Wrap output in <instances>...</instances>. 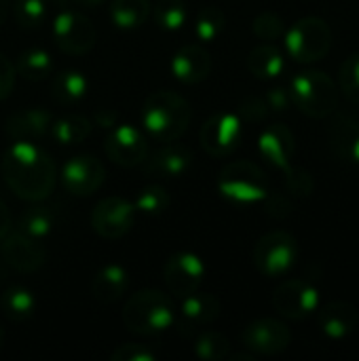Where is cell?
<instances>
[{"instance_id": "obj_1", "label": "cell", "mask_w": 359, "mask_h": 361, "mask_svg": "<svg viewBox=\"0 0 359 361\" xmlns=\"http://www.w3.org/2000/svg\"><path fill=\"white\" fill-rule=\"evenodd\" d=\"M0 167L8 188L23 201L40 203L55 188V163L34 142H13Z\"/></svg>"}, {"instance_id": "obj_2", "label": "cell", "mask_w": 359, "mask_h": 361, "mask_svg": "<svg viewBox=\"0 0 359 361\" xmlns=\"http://www.w3.org/2000/svg\"><path fill=\"white\" fill-rule=\"evenodd\" d=\"M190 123V104L171 91H157L148 95L142 108V125L146 133L159 142L180 140Z\"/></svg>"}, {"instance_id": "obj_3", "label": "cell", "mask_w": 359, "mask_h": 361, "mask_svg": "<svg viewBox=\"0 0 359 361\" xmlns=\"http://www.w3.org/2000/svg\"><path fill=\"white\" fill-rule=\"evenodd\" d=\"M123 324L129 332L140 336L161 334L176 324L174 302L165 292L142 290L125 302Z\"/></svg>"}, {"instance_id": "obj_4", "label": "cell", "mask_w": 359, "mask_h": 361, "mask_svg": "<svg viewBox=\"0 0 359 361\" xmlns=\"http://www.w3.org/2000/svg\"><path fill=\"white\" fill-rule=\"evenodd\" d=\"M339 85L322 70H307L292 78L290 99L311 118H328L339 110Z\"/></svg>"}, {"instance_id": "obj_5", "label": "cell", "mask_w": 359, "mask_h": 361, "mask_svg": "<svg viewBox=\"0 0 359 361\" xmlns=\"http://www.w3.org/2000/svg\"><path fill=\"white\" fill-rule=\"evenodd\" d=\"M218 190L224 199L239 205L260 203L269 195V178L252 161H233L220 171Z\"/></svg>"}, {"instance_id": "obj_6", "label": "cell", "mask_w": 359, "mask_h": 361, "mask_svg": "<svg viewBox=\"0 0 359 361\" xmlns=\"http://www.w3.org/2000/svg\"><path fill=\"white\" fill-rule=\"evenodd\" d=\"M286 49L298 63L324 59L332 49V30L322 17H303L286 32Z\"/></svg>"}, {"instance_id": "obj_7", "label": "cell", "mask_w": 359, "mask_h": 361, "mask_svg": "<svg viewBox=\"0 0 359 361\" xmlns=\"http://www.w3.org/2000/svg\"><path fill=\"white\" fill-rule=\"evenodd\" d=\"M298 260V241L286 231H271L262 235L254 247V264L264 277L286 275Z\"/></svg>"}, {"instance_id": "obj_8", "label": "cell", "mask_w": 359, "mask_h": 361, "mask_svg": "<svg viewBox=\"0 0 359 361\" xmlns=\"http://www.w3.org/2000/svg\"><path fill=\"white\" fill-rule=\"evenodd\" d=\"M55 44L66 55H85L97 42L93 21L78 11H61L53 21Z\"/></svg>"}, {"instance_id": "obj_9", "label": "cell", "mask_w": 359, "mask_h": 361, "mask_svg": "<svg viewBox=\"0 0 359 361\" xmlns=\"http://www.w3.org/2000/svg\"><path fill=\"white\" fill-rule=\"evenodd\" d=\"M135 205L121 197H108L99 201L91 212V226L102 239H121L125 237L135 222Z\"/></svg>"}, {"instance_id": "obj_10", "label": "cell", "mask_w": 359, "mask_h": 361, "mask_svg": "<svg viewBox=\"0 0 359 361\" xmlns=\"http://www.w3.org/2000/svg\"><path fill=\"white\" fill-rule=\"evenodd\" d=\"M203 150L212 157H229L241 142V118L233 112H218L199 131Z\"/></svg>"}, {"instance_id": "obj_11", "label": "cell", "mask_w": 359, "mask_h": 361, "mask_svg": "<svg viewBox=\"0 0 359 361\" xmlns=\"http://www.w3.org/2000/svg\"><path fill=\"white\" fill-rule=\"evenodd\" d=\"M273 307L281 317L305 319L320 307V292L307 279L284 281L273 294Z\"/></svg>"}, {"instance_id": "obj_12", "label": "cell", "mask_w": 359, "mask_h": 361, "mask_svg": "<svg viewBox=\"0 0 359 361\" xmlns=\"http://www.w3.org/2000/svg\"><path fill=\"white\" fill-rule=\"evenodd\" d=\"M241 343L254 355H279L290 347L292 332L279 319H258L245 326Z\"/></svg>"}, {"instance_id": "obj_13", "label": "cell", "mask_w": 359, "mask_h": 361, "mask_svg": "<svg viewBox=\"0 0 359 361\" xmlns=\"http://www.w3.org/2000/svg\"><path fill=\"white\" fill-rule=\"evenodd\" d=\"M163 279L171 296L184 298L199 290L205 279V264L199 256L190 252H180L171 256L163 267Z\"/></svg>"}, {"instance_id": "obj_14", "label": "cell", "mask_w": 359, "mask_h": 361, "mask_svg": "<svg viewBox=\"0 0 359 361\" xmlns=\"http://www.w3.org/2000/svg\"><path fill=\"white\" fill-rule=\"evenodd\" d=\"M106 180V169L93 154H76L61 169L63 188L76 197H89L99 190Z\"/></svg>"}, {"instance_id": "obj_15", "label": "cell", "mask_w": 359, "mask_h": 361, "mask_svg": "<svg viewBox=\"0 0 359 361\" xmlns=\"http://www.w3.org/2000/svg\"><path fill=\"white\" fill-rule=\"evenodd\" d=\"M104 150L112 163L121 167H138L148 154V140L138 127L125 123L108 135V140L104 142Z\"/></svg>"}, {"instance_id": "obj_16", "label": "cell", "mask_w": 359, "mask_h": 361, "mask_svg": "<svg viewBox=\"0 0 359 361\" xmlns=\"http://www.w3.org/2000/svg\"><path fill=\"white\" fill-rule=\"evenodd\" d=\"M0 256L6 267L19 273H36L47 260L44 247L38 243V239L19 231L0 239Z\"/></svg>"}, {"instance_id": "obj_17", "label": "cell", "mask_w": 359, "mask_h": 361, "mask_svg": "<svg viewBox=\"0 0 359 361\" xmlns=\"http://www.w3.org/2000/svg\"><path fill=\"white\" fill-rule=\"evenodd\" d=\"M222 305L212 294H199L193 292L182 298L180 315H178V328L184 334H193L203 330L205 326H212L220 317Z\"/></svg>"}, {"instance_id": "obj_18", "label": "cell", "mask_w": 359, "mask_h": 361, "mask_svg": "<svg viewBox=\"0 0 359 361\" xmlns=\"http://www.w3.org/2000/svg\"><path fill=\"white\" fill-rule=\"evenodd\" d=\"M258 150L267 163L286 171L292 167V159L296 154L294 133L281 123L269 125L258 137Z\"/></svg>"}, {"instance_id": "obj_19", "label": "cell", "mask_w": 359, "mask_h": 361, "mask_svg": "<svg viewBox=\"0 0 359 361\" xmlns=\"http://www.w3.org/2000/svg\"><path fill=\"white\" fill-rule=\"evenodd\" d=\"M171 72L180 82L197 85L205 80L212 72V55L201 44L182 47L171 59Z\"/></svg>"}, {"instance_id": "obj_20", "label": "cell", "mask_w": 359, "mask_h": 361, "mask_svg": "<svg viewBox=\"0 0 359 361\" xmlns=\"http://www.w3.org/2000/svg\"><path fill=\"white\" fill-rule=\"evenodd\" d=\"M193 163V152L182 146V144H171L159 148L152 154H146L144 159V171L148 176H159V178H178L182 176Z\"/></svg>"}, {"instance_id": "obj_21", "label": "cell", "mask_w": 359, "mask_h": 361, "mask_svg": "<svg viewBox=\"0 0 359 361\" xmlns=\"http://www.w3.org/2000/svg\"><path fill=\"white\" fill-rule=\"evenodd\" d=\"M51 114L44 108H25L6 118V135L13 142H36L51 131Z\"/></svg>"}, {"instance_id": "obj_22", "label": "cell", "mask_w": 359, "mask_h": 361, "mask_svg": "<svg viewBox=\"0 0 359 361\" xmlns=\"http://www.w3.org/2000/svg\"><path fill=\"white\" fill-rule=\"evenodd\" d=\"M336 114V112H334ZM330 144L332 150L349 161L359 165V116L349 112H339L330 127Z\"/></svg>"}, {"instance_id": "obj_23", "label": "cell", "mask_w": 359, "mask_h": 361, "mask_svg": "<svg viewBox=\"0 0 359 361\" xmlns=\"http://www.w3.org/2000/svg\"><path fill=\"white\" fill-rule=\"evenodd\" d=\"M358 309L349 302L336 300L320 311V328L332 341H343L358 328Z\"/></svg>"}, {"instance_id": "obj_24", "label": "cell", "mask_w": 359, "mask_h": 361, "mask_svg": "<svg viewBox=\"0 0 359 361\" xmlns=\"http://www.w3.org/2000/svg\"><path fill=\"white\" fill-rule=\"evenodd\" d=\"M129 288V277L127 271L118 264H106L104 269H99L91 281V294L95 300L110 305L116 302L125 296Z\"/></svg>"}, {"instance_id": "obj_25", "label": "cell", "mask_w": 359, "mask_h": 361, "mask_svg": "<svg viewBox=\"0 0 359 361\" xmlns=\"http://www.w3.org/2000/svg\"><path fill=\"white\" fill-rule=\"evenodd\" d=\"M284 68H286L284 53L275 44H271V42L254 47L250 51V55H248V70L256 78H262V80L277 78L284 72Z\"/></svg>"}, {"instance_id": "obj_26", "label": "cell", "mask_w": 359, "mask_h": 361, "mask_svg": "<svg viewBox=\"0 0 359 361\" xmlns=\"http://www.w3.org/2000/svg\"><path fill=\"white\" fill-rule=\"evenodd\" d=\"M152 13V4L148 0H112L110 4V21L118 30H135L142 27Z\"/></svg>"}, {"instance_id": "obj_27", "label": "cell", "mask_w": 359, "mask_h": 361, "mask_svg": "<svg viewBox=\"0 0 359 361\" xmlns=\"http://www.w3.org/2000/svg\"><path fill=\"white\" fill-rule=\"evenodd\" d=\"M93 123L80 114H66L51 123V135L59 146H76L83 144L91 135Z\"/></svg>"}, {"instance_id": "obj_28", "label": "cell", "mask_w": 359, "mask_h": 361, "mask_svg": "<svg viewBox=\"0 0 359 361\" xmlns=\"http://www.w3.org/2000/svg\"><path fill=\"white\" fill-rule=\"evenodd\" d=\"M89 91V80L78 70H63L53 76L51 82V95L59 104H74L83 99Z\"/></svg>"}, {"instance_id": "obj_29", "label": "cell", "mask_w": 359, "mask_h": 361, "mask_svg": "<svg viewBox=\"0 0 359 361\" xmlns=\"http://www.w3.org/2000/svg\"><path fill=\"white\" fill-rule=\"evenodd\" d=\"M15 72L23 80L40 82V80H47L51 76V72H53V59H51V55L44 49H38V47L25 49L19 55L17 63H15Z\"/></svg>"}, {"instance_id": "obj_30", "label": "cell", "mask_w": 359, "mask_h": 361, "mask_svg": "<svg viewBox=\"0 0 359 361\" xmlns=\"http://www.w3.org/2000/svg\"><path fill=\"white\" fill-rule=\"evenodd\" d=\"M0 307L11 322H25L36 313V298L25 288H6L0 294Z\"/></svg>"}, {"instance_id": "obj_31", "label": "cell", "mask_w": 359, "mask_h": 361, "mask_svg": "<svg viewBox=\"0 0 359 361\" xmlns=\"http://www.w3.org/2000/svg\"><path fill=\"white\" fill-rule=\"evenodd\" d=\"M53 226H55V214L47 205H32V207L23 209L17 220L19 233L34 237V239L49 235L53 231Z\"/></svg>"}, {"instance_id": "obj_32", "label": "cell", "mask_w": 359, "mask_h": 361, "mask_svg": "<svg viewBox=\"0 0 359 361\" xmlns=\"http://www.w3.org/2000/svg\"><path fill=\"white\" fill-rule=\"evenodd\" d=\"M152 13H154L157 25L167 32H176L184 27L188 19V6L184 0H157Z\"/></svg>"}, {"instance_id": "obj_33", "label": "cell", "mask_w": 359, "mask_h": 361, "mask_svg": "<svg viewBox=\"0 0 359 361\" xmlns=\"http://www.w3.org/2000/svg\"><path fill=\"white\" fill-rule=\"evenodd\" d=\"M224 25H226V15L222 8L214 4L203 6L195 21V36L201 42H214L224 32Z\"/></svg>"}, {"instance_id": "obj_34", "label": "cell", "mask_w": 359, "mask_h": 361, "mask_svg": "<svg viewBox=\"0 0 359 361\" xmlns=\"http://www.w3.org/2000/svg\"><path fill=\"white\" fill-rule=\"evenodd\" d=\"M195 353H197L199 360L222 361L229 360V355L233 353V347H231L229 336H224L220 332H203L197 338Z\"/></svg>"}, {"instance_id": "obj_35", "label": "cell", "mask_w": 359, "mask_h": 361, "mask_svg": "<svg viewBox=\"0 0 359 361\" xmlns=\"http://www.w3.org/2000/svg\"><path fill=\"white\" fill-rule=\"evenodd\" d=\"M169 203H171V197L163 186H146L144 190H140L133 205L140 214L159 216L169 207Z\"/></svg>"}, {"instance_id": "obj_36", "label": "cell", "mask_w": 359, "mask_h": 361, "mask_svg": "<svg viewBox=\"0 0 359 361\" xmlns=\"http://www.w3.org/2000/svg\"><path fill=\"white\" fill-rule=\"evenodd\" d=\"M339 89L343 95L359 106V53L349 55L339 68Z\"/></svg>"}, {"instance_id": "obj_37", "label": "cell", "mask_w": 359, "mask_h": 361, "mask_svg": "<svg viewBox=\"0 0 359 361\" xmlns=\"http://www.w3.org/2000/svg\"><path fill=\"white\" fill-rule=\"evenodd\" d=\"M47 17L44 0H17L15 2V19L21 27L34 30L40 27Z\"/></svg>"}, {"instance_id": "obj_38", "label": "cell", "mask_w": 359, "mask_h": 361, "mask_svg": "<svg viewBox=\"0 0 359 361\" xmlns=\"http://www.w3.org/2000/svg\"><path fill=\"white\" fill-rule=\"evenodd\" d=\"M252 30H254V34H256L260 40L273 42V40H279V38L284 36L286 25H284V19H281L277 13L267 11V13H260V15L254 19Z\"/></svg>"}, {"instance_id": "obj_39", "label": "cell", "mask_w": 359, "mask_h": 361, "mask_svg": "<svg viewBox=\"0 0 359 361\" xmlns=\"http://www.w3.org/2000/svg\"><path fill=\"white\" fill-rule=\"evenodd\" d=\"M286 184L288 190L296 197H309L315 188V180L307 169L300 167H290L286 169Z\"/></svg>"}, {"instance_id": "obj_40", "label": "cell", "mask_w": 359, "mask_h": 361, "mask_svg": "<svg viewBox=\"0 0 359 361\" xmlns=\"http://www.w3.org/2000/svg\"><path fill=\"white\" fill-rule=\"evenodd\" d=\"M112 361H154L157 360V353L146 347V345H135V343H125V345H118L112 355Z\"/></svg>"}, {"instance_id": "obj_41", "label": "cell", "mask_w": 359, "mask_h": 361, "mask_svg": "<svg viewBox=\"0 0 359 361\" xmlns=\"http://www.w3.org/2000/svg\"><path fill=\"white\" fill-rule=\"evenodd\" d=\"M269 112H271V110H269L264 97H248V99H243L241 106H239V114H241L245 121H250V123L262 121Z\"/></svg>"}, {"instance_id": "obj_42", "label": "cell", "mask_w": 359, "mask_h": 361, "mask_svg": "<svg viewBox=\"0 0 359 361\" xmlns=\"http://www.w3.org/2000/svg\"><path fill=\"white\" fill-rule=\"evenodd\" d=\"M15 78H17V72H15V66L11 63V59L0 53V102L6 99L15 87Z\"/></svg>"}, {"instance_id": "obj_43", "label": "cell", "mask_w": 359, "mask_h": 361, "mask_svg": "<svg viewBox=\"0 0 359 361\" xmlns=\"http://www.w3.org/2000/svg\"><path fill=\"white\" fill-rule=\"evenodd\" d=\"M267 106H269V110H275V112H284V110H288V106L292 104V99H290V91H286V89H281V87H277V89H271L269 93H267Z\"/></svg>"}, {"instance_id": "obj_44", "label": "cell", "mask_w": 359, "mask_h": 361, "mask_svg": "<svg viewBox=\"0 0 359 361\" xmlns=\"http://www.w3.org/2000/svg\"><path fill=\"white\" fill-rule=\"evenodd\" d=\"M267 214L273 216V218H286L290 212H292V205L284 199V197H277V195H267Z\"/></svg>"}, {"instance_id": "obj_45", "label": "cell", "mask_w": 359, "mask_h": 361, "mask_svg": "<svg viewBox=\"0 0 359 361\" xmlns=\"http://www.w3.org/2000/svg\"><path fill=\"white\" fill-rule=\"evenodd\" d=\"M93 121H95V125H99V127H112V125H116V112L114 110H99V112H95V116H93Z\"/></svg>"}, {"instance_id": "obj_46", "label": "cell", "mask_w": 359, "mask_h": 361, "mask_svg": "<svg viewBox=\"0 0 359 361\" xmlns=\"http://www.w3.org/2000/svg\"><path fill=\"white\" fill-rule=\"evenodd\" d=\"M11 226H13V216L8 212V207L0 201V239L11 233Z\"/></svg>"}, {"instance_id": "obj_47", "label": "cell", "mask_w": 359, "mask_h": 361, "mask_svg": "<svg viewBox=\"0 0 359 361\" xmlns=\"http://www.w3.org/2000/svg\"><path fill=\"white\" fill-rule=\"evenodd\" d=\"M72 2L80 8H97L104 0H72Z\"/></svg>"}, {"instance_id": "obj_48", "label": "cell", "mask_w": 359, "mask_h": 361, "mask_svg": "<svg viewBox=\"0 0 359 361\" xmlns=\"http://www.w3.org/2000/svg\"><path fill=\"white\" fill-rule=\"evenodd\" d=\"M8 8H11V0H0V25L6 21Z\"/></svg>"}, {"instance_id": "obj_49", "label": "cell", "mask_w": 359, "mask_h": 361, "mask_svg": "<svg viewBox=\"0 0 359 361\" xmlns=\"http://www.w3.org/2000/svg\"><path fill=\"white\" fill-rule=\"evenodd\" d=\"M6 277H8V273H6V269H4V267L0 264V286H2L4 281H6Z\"/></svg>"}, {"instance_id": "obj_50", "label": "cell", "mask_w": 359, "mask_h": 361, "mask_svg": "<svg viewBox=\"0 0 359 361\" xmlns=\"http://www.w3.org/2000/svg\"><path fill=\"white\" fill-rule=\"evenodd\" d=\"M4 349V330L0 328V351Z\"/></svg>"}]
</instances>
